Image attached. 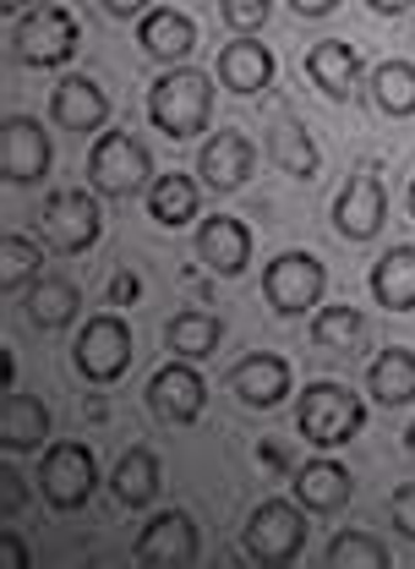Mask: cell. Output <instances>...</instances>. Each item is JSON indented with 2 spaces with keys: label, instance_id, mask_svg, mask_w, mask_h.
Masks as SVG:
<instances>
[{
  "label": "cell",
  "instance_id": "cell-26",
  "mask_svg": "<svg viewBox=\"0 0 415 569\" xmlns=\"http://www.w3.org/2000/svg\"><path fill=\"white\" fill-rule=\"evenodd\" d=\"M269 148H274V164L284 170V176H301V181H312L317 176V142H312V132L290 116V110H279L274 116V138H269Z\"/></svg>",
  "mask_w": 415,
  "mask_h": 569
},
{
  "label": "cell",
  "instance_id": "cell-27",
  "mask_svg": "<svg viewBox=\"0 0 415 569\" xmlns=\"http://www.w3.org/2000/svg\"><path fill=\"white\" fill-rule=\"evenodd\" d=\"M148 213H153L164 230H181L186 219H198V181H192L186 170L159 176V181L148 187Z\"/></svg>",
  "mask_w": 415,
  "mask_h": 569
},
{
  "label": "cell",
  "instance_id": "cell-17",
  "mask_svg": "<svg viewBox=\"0 0 415 569\" xmlns=\"http://www.w3.org/2000/svg\"><path fill=\"white\" fill-rule=\"evenodd\" d=\"M138 44H142V56H153V61H186L198 50V22L186 11H175V6H153L142 17Z\"/></svg>",
  "mask_w": 415,
  "mask_h": 569
},
{
  "label": "cell",
  "instance_id": "cell-28",
  "mask_svg": "<svg viewBox=\"0 0 415 569\" xmlns=\"http://www.w3.org/2000/svg\"><path fill=\"white\" fill-rule=\"evenodd\" d=\"M77 307H82V296L71 280H39L28 290V323L33 329H67Z\"/></svg>",
  "mask_w": 415,
  "mask_h": 569
},
{
  "label": "cell",
  "instance_id": "cell-4",
  "mask_svg": "<svg viewBox=\"0 0 415 569\" xmlns=\"http://www.w3.org/2000/svg\"><path fill=\"white\" fill-rule=\"evenodd\" d=\"M148 176H153V159H148L142 138H132V132H104L93 142V153H88V181L104 198H132L142 187H153Z\"/></svg>",
  "mask_w": 415,
  "mask_h": 569
},
{
  "label": "cell",
  "instance_id": "cell-8",
  "mask_svg": "<svg viewBox=\"0 0 415 569\" xmlns=\"http://www.w3.org/2000/svg\"><path fill=\"white\" fill-rule=\"evenodd\" d=\"M126 367H132V329H126V318L104 312V318L82 323V335H77V372L88 383H115Z\"/></svg>",
  "mask_w": 415,
  "mask_h": 569
},
{
  "label": "cell",
  "instance_id": "cell-23",
  "mask_svg": "<svg viewBox=\"0 0 415 569\" xmlns=\"http://www.w3.org/2000/svg\"><path fill=\"white\" fill-rule=\"evenodd\" d=\"M110 488L115 498L126 503V509H148L159 488H164V466H159V455L153 449H126L121 460H115V471H110Z\"/></svg>",
  "mask_w": 415,
  "mask_h": 569
},
{
  "label": "cell",
  "instance_id": "cell-32",
  "mask_svg": "<svg viewBox=\"0 0 415 569\" xmlns=\"http://www.w3.org/2000/svg\"><path fill=\"white\" fill-rule=\"evenodd\" d=\"M39 263H44V252L28 236H6L0 241V290L6 296L11 290H33L39 284Z\"/></svg>",
  "mask_w": 415,
  "mask_h": 569
},
{
  "label": "cell",
  "instance_id": "cell-2",
  "mask_svg": "<svg viewBox=\"0 0 415 569\" xmlns=\"http://www.w3.org/2000/svg\"><path fill=\"white\" fill-rule=\"evenodd\" d=\"M295 427H301V438L312 449H340L366 427V406H361L355 389L334 383V378H317L301 395V406H295Z\"/></svg>",
  "mask_w": 415,
  "mask_h": 569
},
{
  "label": "cell",
  "instance_id": "cell-39",
  "mask_svg": "<svg viewBox=\"0 0 415 569\" xmlns=\"http://www.w3.org/2000/svg\"><path fill=\"white\" fill-rule=\"evenodd\" d=\"M0 565L6 569H28V548H22V537H11V531L0 537Z\"/></svg>",
  "mask_w": 415,
  "mask_h": 569
},
{
  "label": "cell",
  "instance_id": "cell-31",
  "mask_svg": "<svg viewBox=\"0 0 415 569\" xmlns=\"http://www.w3.org/2000/svg\"><path fill=\"white\" fill-rule=\"evenodd\" d=\"M372 99L388 116H415V67L411 61H383L372 71Z\"/></svg>",
  "mask_w": 415,
  "mask_h": 569
},
{
  "label": "cell",
  "instance_id": "cell-14",
  "mask_svg": "<svg viewBox=\"0 0 415 569\" xmlns=\"http://www.w3.org/2000/svg\"><path fill=\"white\" fill-rule=\"evenodd\" d=\"M383 213H388V198H383V181L372 170H355L345 181V192L334 198V224L345 241H372L383 230Z\"/></svg>",
  "mask_w": 415,
  "mask_h": 569
},
{
  "label": "cell",
  "instance_id": "cell-9",
  "mask_svg": "<svg viewBox=\"0 0 415 569\" xmlns=\"http://www.w3.org/2000/svg\"><path fill=\"white\" fill-rule=\"evenodd\" d=\"M39 230L55 252H88L104 236V213L93 203V192H55L39 209Z\"/></svg>",
  "mask_w": 415,
  "mask_h": 569
},
{
  "label": "cell",
  "instance_id": "cell-10",
  "mask_svg": "<svg viewBox=\"0 0 415 569\" xmlns=\"http://www.w3.org/2000/svg\"><path fill=\"white\" fill-rule=\"evenodd\" d=\"M0 176H6V187H33L50 176V132L33 116L0 121Z\"/></svg>",
  "mask_w": 415,
  "mask_h": 569
},
{
  "label": "cell",
  "instance_id": "cell-13",
  "mask_svg": "<svg viewBox=\"0 0 415 569\" xmlns=\"http://www.w3.org/2000/svg\"><path fill=\"white\" fill-rule=\"evenodd\" d=\"M230 389L246 411H274L290 400V361L274 351H257V356H241L235 372H230Z\"/></svg>",
  "mask_w": 415,
  "mask_h": 569
},
{
  "label": "cell",
  "instance_id": "cell-22",
  "mask_svg": "<svg viewBox=\"0 0 415 569\" xmlns=\"http://www.w3.org/2000/svg\"><path fill=\"white\" fill-rule=\"evenodd\" d=\"M306 77L328 93V99H350L355 82H361V56L350 50L345 39H323L306 50Z\"/></svg>",
  "mask_w": 415,
  "mask_h": 569
},
{
  "label": "cell",
  "instance_id": "cell-24",
  "mask_svg": "<svg viewBox=\"0 0 415 569\" xmlns=\"http://www.w3.org/2000/svg\"><path fill=\"white\" fill-rule=\"evenodd\" d=\"M372 296L388 312H411L415 307V247H388L372 263Z\"/></svg>",
  "mask_w": 415,
  "mask_h": 569
},
{
  "label": "cell",
  "instance_id": "cell-33",
  "mask_svg": "<svg viewBox=\"0 0 415 569\" xmlns=\"http://www.w3.org/2000/svg\"><path fill=\"white\" fill-rule=\"evenodd\" d=\"M334 569H388V548L377 542V537H366V531H340L334 542H328V553H323Z\"/></svg>",
  "mask_w": 415,
  "mask_h": 569
},
{
  "label": "cell",
  "instance_id": "cell-5",
  "mask_svg": "<svg viewBox=\"0 0 415 569\" xmlns=\"http://www.w3.org/2000/svg\"><path fill=\"white\" fill-rule=\"evenodd\" d=\"M301 548H306V515H301V503L269 498V503L252 509V520H246V553L257 565H290V559H301Z\"/></svg>",
  "mask_w": 415,
  "mask_h": 569
},
{
  "label": "cell",
  "instance_id": "cell-21",
  "mask_svg": "<svg viewBox=\"0 0 415 569\" xmlns=\"http://www.w3.org/2000/svg\"><path fill=\"white\" fill-rule=\"evenodd\" d=\"M44 438H50V411H44V400L6 389V406H0V443H6V455H33Z\"/></svg>",
  "mask_w": 415,
  "mask_h": 569
},
{
  "label": "cell",
  "instance_id": "cell-41",
  "mask_svg": "<svg viewBox=\"0 0 415 569\" xmlns=\"http://www.w3.org/2000/svg\"><path fill=\"white\" fill-rule=\"evenodd\" d=\"M340 0H290V11H301V17H328Z\"/></svg>",
  "mask_w": 415,
  "mask_h": 569
},
{
  "label": "cell",
  "instance_id": "cell-16",
  "mask_svg": "<svg viewBox=\"0 0 415 569\" xmlns=\"http://www.w3.org/2000/svg\"><path fill=\"white\" fill-rule=\"evenodd\" d=\"M50 116L61 132H99L104 116H110V99L93 77H61L55 93H50Z\"/></svg>",
  "mask_w": 415,
  "mask_h": 569
},
{
  "label": "cell",
  "instance_id": "cell-29",
  "mask_svg": "<svg viewBox=\"0 0 415 569\" xmlns=\"http://www.w3.org/2000/svg\"><path fill=\"white\" fill-rule=\"evenodd\" d=\"M312 340H317L323 351L361 356V346H366V318H361V307H323L317 323H312Z\"/></svg>",
  "mask_w": 415,
  "mask_h": 569
},
{
  "label": "cell",
  "instance_id": "cell-38",
  "mask_svg": "<svg viewBox=\"0 0 415 569\" xmlns=\"http://www.w3.org/2000/svg\"><path fill=\"white\" fill-rule=\"evenodd\" d=\"M257 466H263V471H290V455H284V443H274V438H263V443H257Z\"/></svg>",
  "mask_w": 415,
  "mask_h": 569
},
{
  "label": "cell",
  "instance_id": "cell-37",
  "mask_svg": "<svg viewBox=\"0 0 415 569\" xmlns=\"http://www.w3.org/2000/svg\"><path fill=\"white\" fill-rule=\"evenodd\" d=\"M138 296H142V280L132 274V269H121V274L110 280V301H115V307H132Z\"/></svg>",
  "mask_w": 415,
  "mask_h": 569
},
{
  "label": "cell",
  "instance_id": "cell-7",
  "mask_svg": "<svg viewBox=\"0 0 415 569\" xmlns=\"http://www.w3.org/2000/svg\"><path fill=\"white\" fill-rule=\"evenodd\" d=\"M323 284H328V269L312 252H279L263 269V296H269V307L279 318H301L306 307H317Z\"/></svg>",
  "mask_w": 415,
  "mask_h": 569
},
{
  "label": "cell",
  "instance_id": "cell-30",
  "mask_svg": "<svg viewBox=\"0 0 415 569\" xmlns=\"http://www.w3.org/2000/svg\"><path fill=\"white\" fill-rule=\"evenodd\" d=\"M164 340H170V351H175V356H186V361H203V356L219 351L224 329H219V318H208V312H181V318H170Z\"/></svg>",
  "mask_w": 415,
  "mask_h": 569
},
{
  "label": "cell",
  "instance_id": "cell-11",
  "mask_svg": "<svg viewBox=\"0 0 415 569\" xmlns=\"http://www.w3.org/2000/svg\"><path fill=\"white\" fill-rule=\"evenodd\" d=\"M148 406L164 422H198L208 406V383H203V372H198V361L175 356L170 367H159L148 378Z\"/></svg>",
  "mask_w": 415,
  "mask_h": 569
},
{
  "label": "cell",
  "instance_id": "cell-40",
  "mask_svg": "<svg viewBox=\"0 0 415 569\" xmlns=\"http://www.w3.org/2000/svg\"><path fill=\"white\" fill-rule=\"evenodd\" d=\"M99 6H104L110 17H148V11H153L148 0H99Z\"/></svg>",
  "mask_w": 415,
  "mask_h": 569
},
{
  "label": "cell",
  "instance_id": "cell-15",
  "mask_svg": "<svg viewBox=\"0 0 415 569\" xmlns=\"http://www.w3.org/2000/svg\"><path fill=\"white\" fill-rule=\"evenodd\" d=\"M198 258H203L213 274H224V280L246 274V263H252V230L241 219H230V213H213V219H203V230H198Z\"/></svg>",
  "mask_w": 415,
  "mask_h": 569
},
{
  "label": "cell",
  "instance_id": "cell-34",
  "mask_svg": "<svg viewBox=\"0 0 415 569\" xmlns=\"http://www.w3.org/2000/svg\"><path fill=\"white\" fill-rule=\"evenodd\" d=\"M269 11H274V0H219V17L235 33H257L269 22Z\"/></svg>",
  "mask_w": 415,
  "mask_h": 569
},
{
  "label": "cell",
  "instance_id": "cell-1",
  "mask_svg": "<svg viewBox=\"0 0 415 569\" xmlns=\"http://www.w3.org/2000/svg\"><path fill=\"white\" fill-rule=\"evenodd\" d=\"M208 116H213V82H208L203 71L170 67L148 88V121H153L164 138H175V142L198 138L208 127Z\"/></svg>",
  "mask_w": 415,
  "mask_h": 569
},
{
  "label": "cell",
  "instance_id": "cell-19",
  "mask_svg": "<svg viewBox=\"0 0 415 569\" xmlns=\"http://www.w3.org/2000/svg\"><path fill=\"white\" fill-rule=\"evenodd\" d=\"M252 142L241 138V132H219V138L203 142V159H198V176H203L213 192H235V187H246V176H252Z\"/></svg>",
  "mask_w": 415,
  "mask_h": 569
},
{
  "label": "cell",
  "instance_id": "cell-35",
  "mask_svg": "<svg viewBox=\"0 0 415 569\" xmlns=\"http://www.w3.org/2000/svg\"><path fill=\"white\" fill-rule=\"evenodd\" d=\"M22 509H28V482L6 466V471H0V515L11 520V515H22Z\"/></svg>",
  "mask_w": 415,
  "mask_h": 569
},
{
  "label": "cell",
  "instance_id": "cell-44",
  "mask_svg": "<svg viewBox=\"0 0 415 569\" xmlns=\"http://www.w3.org/2000/svg\"><path fill=\"white\" fill-rule=\"evenodd\" d=\"M405 449H411V455H415V422H411V432H405Z\"/></svg>",
  "mask_w": 415,
  "mask_h": 569
},
{
  "label": "cell",
  "instance_id": "cell-18",
  "mask_svg": "<svg viewBox=\"0 0 415 569\" xmlns=\"http://www.w3.org/2000/svg\"><path fill=\"white\" fill-rule=\"evenodd\" d=\"M355 493V482H350V471L340 460H306L301 471H295V503L306 509V515H340Z\"/></svg>",
  "mask_w": 415,
  "mask_h": 569
},
{
  "label": "cell",
  "instance_id": "cell-42",
  "mask_svg": "<svg viewBox=\"0 0 415 569\" xmlns=\"http://www.w3.org/2000/svg\"><path fill=\"white\" fill-rule=\"evenodd\" d=\"M377 17H399V11H411V0H366Z\"/></svg>",
  "mask_w": 415,
  "mask_h": 569
},
{
  "label": "cell",
  "instance_id": "cell-45",
  "mask_svg": "<svg viewBox=\"0 0 415 569\" xmlns=\"http://www.w3.org/2000/svg\"><path fill=\"white\" fill-rule=\"evenodd\" d=\"M411 213H415V181H411Z\"/></svg>",
  "mask_w": 415,
  "mask_h": 569
},
{
  "label": "cell",
  "instance_id": "cell-36",
  "mask_svg": "<svg viewBox=\"0 0 415 569\" xmlns=\"http://www.w3.org/2000/svg\"><path fill=\"white\" fill-rule=\"evenodd\" d=\"M388 515H394V526H399V531H405V537L415 542V482L388 498Z\"/></svg>",
  "mask_w": 415,
  "mask_h": 569
},
{
  "label": "cell",
  "instance_id": "cell-43",
  "mask_svg": "<svg viewBox=\"0 0 415 569\" xmlns=\"http://www.w3.org/2000/svg\"><path fill=\"white\" fill-rule=\"evenodd\" d=\"M0 6H6V17H11V11H28L33 0H0Z\"/></svg>",
  "mask_w": 415,
  "mask_h": 569
},
{
  "label": "cell",
  "instance_id": "cell-25",
  "mask_svg": "<svg viewBox=\"0 0 415 569\" xmlns=\"http://www.w3.org/2000/svg\"><path fill=\"white\" fill-rule=\"evenodd\" d=\"M366 395L377 406H411L415 400V356L405 346H388V351L372 361L366 372Z\"/></svg>",
  "mask_w": 415,
  "mask_h": 569
},
{
  "label": "cell",
  "instance_id": "cell-12",
  "mask_svg": "<svg viewBox=\"0 0 415 569\" xmlns=\"http://www.w3.org/2000/svg\"><path fill=\"white\" fill-rule=\"evenodd\" d=\"M198 553H203V542H198V520L186 515V509H164V515H153L148 526H142L138 537V559L142 565H198Z\"/></svg>",
  "mask_w": 415,
  "mask_h": 569
},
{
  "label": "cell",
  "instance_id": "cell-20",
  "mask_svg": "<svg viewBox=\"0 0 415 569\" xmlns=\"http://www.w3.org/2000/svg\"><path fill=\"white\" fill-rule=\"evenodd\" d=\"M219 82H224L230 93H263V88L274 82V50L257 44L252 33L235 39V44H224V50H219Z\"/></svg>",
  "mask_w": 415,
  "mask_h": 569
},
{
  "label": "cell",
  "instance_id": "cell-3",
  "mask_svg": "<svg viewBox=\"0 0 415 569\" xmlns=\"http://www.w3.org/2000/svg\"><path fill=\"white\" fill-rule=\"evenodd\" d=\"M77 17L61 6H39V11H22V22L11 28V56L22 67H67L77 56Z\"/></svg>",
  "mask_w": 415,
  "mask_h": 569
},
{
  "label": "cell",
  "instance_id": "cell-6",
  "mask_svg": "<svg viewBox=\"0 0 415 569\" xmlns=\"http://www.w3.org/2000/svg\"><path fill=\"white\" fill-rule=\"evenodd\" d=\"M39 488H44V498H50L61 515H77V509L93 498V488H99L93 449H88V443H77V438L55 443V449L39 460Z\"/></svg>",
  "mask_w": 415,
  "mask_h": 569
}]
</instances>
